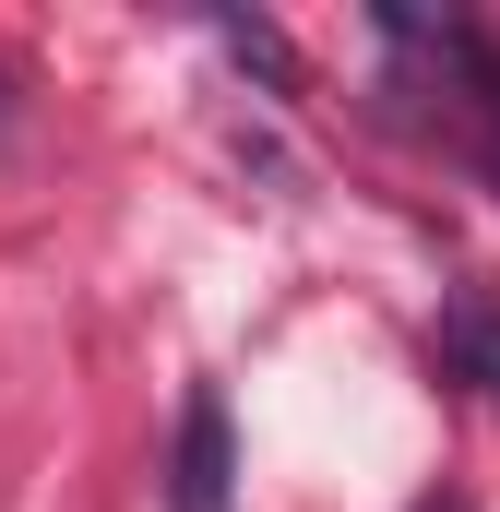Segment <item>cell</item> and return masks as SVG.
Masks as SVG:
<instances>
[{"mask_svg":"<svg viewBox=\"0 0 500 512\" xmlns=\"http://www.w3.org/2000/svg\"><path fill=\"white\" fill-rule=\"evenodd\" d=\"M417 512H465V501H453V489H429V501H417Z\"/></svg>","mask_w":500,"mask_h":512,"instance_id":"5","label":"cell"},{"mask_svg":"<svg viewBox=\"0 0 500 512\" xmlns=\"http://www.w3.org/2000/svg\"><path fill=\"white\" fill-rule=\"evenodd\" d=\"M441 370L500 393V310H453V322H441Z\"/></svg>","mask_w":500,"mask_h":512,"instance_id":"2","label":"cell"},{"mask_svg":"<svg viewBox=\"0 0 500 512\" xmlns=\"http://www.w3.org/2000/svg\"><path fill=\"white\" fill-rule=\"evenodd\" d=\"M167 512H239L227 393H191V405H179V441H167Z\"/></svg>","mask_w":500,"mask_h":512,"instance_id":"1","label":"cell"},{"mask_svg":"<svg viewBox=\"0 0 500 512\" xmlns=\"http://www.w3.org/2000/svg\"><path fill=\"white\" fill-rule=\"evenodd\" d=\"M215 36H227V60H239V72H262V84H274V96H286V84H298V60H286V36H274V24H262V12H215Z\"/></svg>","mask_w":500,"mask_h":512,"instance_id":"3","label":"cell"},{"mask_svg":"<svg viewBox=\"0 0 500 512\" xmlns=\"http://www.w3.org/2000/svg\"><path fill=\"white\" fill-rule=\"evenodd\" d=\"M477 84H489V179H500V48H477Z\"/></svg>","mask_w":500,"mask_h":512,"instance_id":"4","label":"cell"},{"mask_svg":"<svg viewBox=\"0 0 500 512\" xmlns=\"http://www.w3.org/2000/svg\"><path fill=\"white\" fill-rule=\"evenodd\" d=\"M0 120H12V72H0Z\"/></svg>","mask_w":500,"mask_h":512,"instance_id":"6","label":"cell"}]
</instances>
